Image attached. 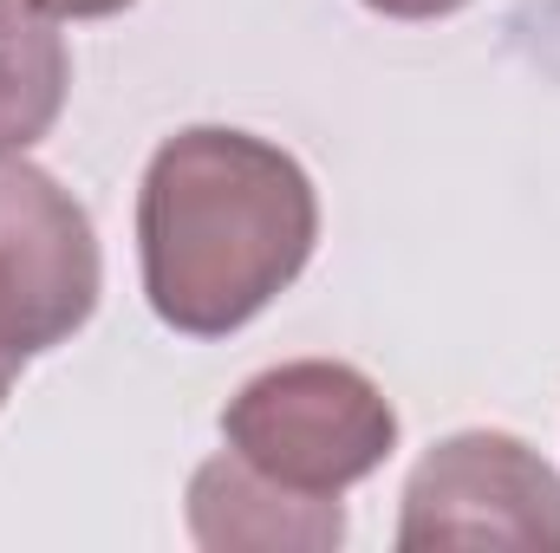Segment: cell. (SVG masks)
<instances>
[{"mask_svg": "<svg viewBox=\"0 0 560 553\" xmlns=\"http://www.w3.org/2000/svg\"><path fill=\"white\" fill-rule=\"evenodd\" d=\"M313 242L319 196L280 143L229 125L156 143L138 189V255L163 326L229 339L300 280Z\"/></svg>", "mask_w": 560, "mask_h": 553, "instance_id": "obj_1", "label": "cell"}, {"mask_svg": "<svg viewBox=\"0 0 560 553\" xmlns=\"http://www.w3.org/2000/svg\"><path fill=\"white\" fill-rule=\"evenodd\" d=\"M229 449L300 495H346L398 449L392 398L339 358H293L248 378L222 411Z\"/></svg>", "mask_w": 560, "mask_h": 553, "instance_id": "obj_2", "label": "cell"}, {"mask_svg": "<svg viewBox=\"0 0 560 553\" xmlns=\"http://www.w3.org/2000/svg\"><path fill=\"white\" fill-rule=\"evenodd\" d=\"M405 553H560V475L509 430L443 436L405 482Z\"/></svg>", "mask_w": 560, "mask_h": 553, "instance_id": "obj_3", "label": "cell"}, {"mask_svg": "<svg viewBox=\"0 0 560 553\" xmlns=\"http://www.w3.org/2000/svg\"><path fill=\"white\" fill-rule=\"evenodd\" d=\"M105 286L92 215L52 169L0 156V358L26 365L66 345Z\"/></svg>", "mask_w": 560, "mask_h": 553, "instance_id": "obj_4", "label": "cell"}, {"mask_svg": "<svg viewBox=\"0 0 560 553\" xmlns=\"http://www.w3.org/2000/svg\"><path fill=\"white\" fill-rule=\"evenodd\" d=\"M189 541L209 553H326L346 541V508L339 495L280 489L222 449L189 475Z\"/></svg>", "mask_w": 560, "mask_h": 553, "instance_id": "obj_5", "label": "cell"}, {"mask_svg": "<svg viewBox=\"0 0 560 553\" xmlns=\"http://www.w3.org/2000/svg\"><path fill=\"white\" fill-rule=\"evenodd\" d=\"M72 59L33 0H0V156H26L66 111Z\"/></svg>", "mask_w": 560, "mask_h": 553, "instance_id": "obj_6", "label": "cell"}, {"mask_svg": "<svg viewBox=\"0 0 560 553\" xmlns=\"http://www.w3.org/2000/svg\"><path fill=\"white\" fill-rule=\"evenodd\" d=\"M372 13H385V20H450V13H463L469 0H365Z\"/></svg>", "mask_w": 560, "mask_h": 553, "instance_id": "obj_7", "label": "cell"}, {"mask_svg": "<svg viewBox=\"0 0 560 553\" xmlns=\"http://www.w3.org/2000/svg\"><path fill=\"white\" fill-rule=\"evenodd\" d=\"M33 7L52 13V20H112V13H125L138 0H33Z\"/></svg>", "mask_w": 560, "mask_h": 553, "instance_id": "obj_8", "label": "cell"}, {"mask_svg": "<svg viewBox=\"0 0 560 553\" xmlns=\"http://www.w3.org/2000/svg\"><path fill=\"white\" fill-rule=\"evenodd\" d=\"M13 372H20V365H13V358H0V404H7V391H13Z\"/></svg>", "mask_w": 560, "mask_h": 553, "instance_id": "obj_9", "label": "cell"}]
</instances>
